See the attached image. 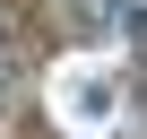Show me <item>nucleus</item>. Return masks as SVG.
I'll return each mask as SVG.
<instances>
[{"label":"nucleus","mask_w":147,"mask_h":139,"mask_svg":"<svg viewBox=\"0 0 147 139\" xmlns=\"http://www.w3.org/2000/svg\"><path fill=\"white\" fill-rule=\"evenodd\" d=\"M69 26H78L87 44H95V35H113V26H121V0H69Z\"/></svg>","instance_id":"nucleus-1"},{"label":"nucleus","mask_w":147,"mask_h":139,"mask_svg":"<svg viewBox=\"0 0 147 139\" xmlns=\"http://www.w3.org/2000/svg\"><path fill=\"white\" fill-rule=\"evenodd\" d=\"M121 26H130V44L147 52V0H121Z\"/></svg>","instance_id":"nucleus-2"},{"label":"nucleus","mask_w":147,"mask_h":139,"mask_svg":"<svg viewBox=\"0 0 147 139\" xmlns=\"http://www.w3.org/2000/svg\"><path fill=\"white\" fill-rule=\"evenodd\" d=\"M9 78H18V44L0 35V87H9Z\"/></svg>","instance_id":"nucleus-3"},{"label":"nucleus","mask_w":147,"mask_h":139,"mask_svg":"<svg viewBox=\"0 0 147 139\" xmlns=\"http://www.w3.org/2000/svg\"><path fill=\"white\" fill-rule=\"evenodd\" d=\"M138 104H147V96H138Z\"/></svg>","instance_id":"nucleus-4"}]
</instances>
